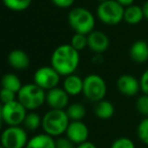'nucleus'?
<instances>
[{
	"mask_svg": "<svg viewBox=\"0 0 148 148\" xmlns=\"http://www.w3.org/2000/svg\"><path fill=\"white\" fill-rule=\"evenodd\" d=\"M79 63L80 52L74 49L70 44L58 46L51 55V66L64 77L75 73Z\"/></svg>",
	"mask_w": 148,
	"mask_h": 148,
	"instance_id": "1",
	"label": "nucleus"
},
{
	"mask_svg": "<svg viewBox=\"0 0 148 148\" xmlns=\"http://www.w3.org/2000/svg\"><path fill=\"white\" fill-rule=\"evenodd\" d=\"M70 123L66 110L50 109L42 118L43 132L52 137H60L66 133Z\"/></svg>",
	"mask_w": 148,
	"mask_h": 148,
	"instance_id": "2",
	"label": "nucleus"
},
{
	"mask_svg": "<svg viewBox=\"0 0 148 148\" xmlns=\"http://www.w3.org/2000/svg\"><path fill=\"white\" fill-rule=\"evenodd\" d=\"M47 91L35 82L25 83L17 92V101L29 112L37 111L46 103Z\"/></svg>",
	"mask_w": 148,
	"mask_h": 148,
	"instance_id": "3",
	"label": "nucleus"
},
{
	"mask_svg": "<svg viewBox=\"0 0 148 148\" xmlns=\"http://www.w3.org/2000/svg\"><path fill=\"white\" fill-rule=\"evenodd\" d=\"M68 23L75 33L88 35L95 31V17L85 7H73L68 13Z\"/></svg>",
	"mask_w": 148,
	"mask_h": 148,
	"instance_id": "4",
	"label": "nucleus"
},
{
	"mask_svg": "<svg viewBox=\"0 0 148 148\" xmlns=\"http://www.w3.org/2000/svg\"><path fill=\"white\" fill-rule=\"evenodd\" d=\"M125 7L117 0H106L97 7V16L101 23L107 25H117L124 21Z\"/></svg>",
	"mask_w": 148,
	"mask_h": 148,
	"instance_id": "5",
	"label": "nucleus"
},
{
	"mask_svg": "<svg viewBox=\"0 0 148 148\" xmlns=\"http://www.w3.org/2000/svg\"><path fill=\"white\" fill-rule=\"evenodd\" d=\"M108 86L106 80L99 74H88L83 78V95L91 103H99L105 99Z\"/></svg>",
	"mask_w": 148,
	"mask_h": 148,
	"instance_id": "6",
	"label": "nucleus"
},
{
	"mask_svg": "<svg viewBox=\"0 0 148 148\" xmlns=\"http://www.w3.org/2000/svg\"><path fill=\"white\" fill-rule=\"evenodd\" d=\"M27 110L17 99L2 103L0 109L1 120L6 126H21L27 115Z\"/></svg>",
	"mask_w": 148,
	"mask_h": 148,
	"instance_id": "7",
	"label": "nucleus"
},
{
	"mask_svg": "<svg viewBox=\"0 0 148 148\" xmlns=\"http://www.w3.org/2000/svg\"><path fill=\"white\" fill-rule=\"evenodd\" d=\"M29 139L23 126H7L1 133V146L4 148H25Z\"/></svg>",
	"mask_w": 148,
	"mask_h": 148,
	"instance_id": "8",
	"label": "nucleus"
},
{
	"mask_svg": "<svg viewBox=\"0 0 148 148\" xmlns=\"http://www.w3.org/2000/svg\"><path fill=\"white\" fill-rule=\"evenodd\" d=\"M61 75L50 66H42L38 68L34 74V82L46 91L57 87L60 83Z\"/></svg>",
	"mask_w": 148,
	"mask_h": 148,
	"instance_id": "9",
	"label": "nucleus"
},
{
	"mask_svg": "<svg viewBox=\"0 0 148 148\" xmlns=\"http://www.w3.org/2000/svg\"><path fill=\"white\" fill-rule=\"evenodd\" d=\"M65 135L75 145H79L88 141L89 129L86 124L82 121H70Z\"/></svg>",
	"mask_w": 148,
	"mask_h": 148,
	"instance_id": "10",
	"label": "nucleus"
},
{
	"mask_svg": "<svg viewBox=\"0 0 148 148\" xmlns=\"http://www.w3.org/2000/svg\"><path fill=\"white\" fill-rule=\"evenodd\" d=\"M70 95L64 90L63 87H54L47 91L46 95V103L50 109L66 110L69 106Z\"/></svg>",
	"mask_w": 148,
	"mask_h": 148,
	"instance_id": "11",
	"label": "nucleus"
},
{
	"mask_svg": "<svg viewBox=\"0 0 148 148\" xmlns=\"http://www.w3.org/2000/svg\"><path fill=\"white\" fill-rule=\"evenodd\" d=\"M117 88L119 92L126 97H135L141 91L140 80L131 74H123L117 79Z\"/></svg>",
	"mask_w": 148,
	"mask_h": 148,
	"instance_id": "12",
	"label": "nucleus"
},
{
	"mask_svg": "<svg viewBox=\"0 0 148 148\" xmlns=\"http://www.w3.org/2000/svg\"><path fill=\"white\" fill-rule=\"evenodd\" d=\"M87 47L95 54H103L109 49L110 39L101 31H92L87 35Z\"/></svg>",
	"mask_w": 148,
	"mask_h": 148,
	"instance_id": "13",
	"label": "nucleus"
},
{
	"mask_svg": "<svg viewBox=\"0 0 148 148\" xmlns=\"http://www.w3.org/2000/svg\"><path fill=\"white\" fill-rule=\"evenodd\" d=\"M7 62L14 70L23 71L27 70L29 66V57L23 50L14 49L7 56Z\"/></svg>",
	"mask_w": 148,
	"mask_h": 148,
	"instance_id": "14",
	"label": "nucleus"
},
{
	"mask_svg": "<svg viewBox=\"0 0 148 148\" xmlns=\"http://www.w3.org/2000/svg\"><path fill=\"white\" fill-rule=\"evenodd\" d=\"M62 87L70 97H77L83 91V78L75 73L70 74L65 76Z\"/></svg>",
	"mask_w": 148,
	"mask_h": 148,
	"instance_id": "15",
	"label": "nucleus"
},
{
	"mask_svg": "<svg viewBox=\"0 0 148 148\" xmlns=\"http://www.w3.org/2000/svg\"><path fill=\"white\" fill-rule=\"evenodd\" d=\"M130 57L135 63L143 64L148 60V44L143 40H137L130 48Z\"/></svg>",
	"mask_w": 148,
	"mask_h": 148,
	"instance_id": "16",
	"label": "nucleus"
},
{
	"mask_svg": "<svg viewBox=\"0 0 148 148\" xmlns=\"http://www.w3.org/2000/svg\"><path fill=\"white\" fill-rule=\"evenodd\" d=\"M25 148H56V140L46 133L37 134L29 138Z\"/></svg>",
	"mask_w": 148,
	"mask_h": 148,
	"instance_id": "17",
	"label": "nucleus"
},
{
	"mask_svg": "<svg viewBox=\"0 0 148 148\" xmlns=\"http://www.w3.org/2000/svg\"><path fill=\"white\" fill-rule=\"evenodd\" d=\"M144 18V13L142 6L132 4L130 6L125 7V12H124V21L130 25H138Z\"/></svg>",
	"mask_w": 148,
	"mask_h": 148,
	"instance_id": "18",
	"label": "nucleus"
},
{
	"mask_svg": "<svg viewBox=\"0 0 148 148\" xmlns=\"http://www.w3.org/2000/svg\"><path fill=\"white\" fill-rule=\"evenodd\" d=\"M93 113L95 117L101 120H109L115 114V106L107 99L99 101L95 105L93 108Z\"/></svg>",
	"mask_w": 148,
	"mask_h": 148,
	"instance_id": "19",
	"label": "nucleus"
},
{
	"mask_svg": "<svg viewBox=\"0 0 148 148\" xmlns=\"http://www.w3.org/2000/svg\"><path fill=\"white\" fill-rule=\"evenodd\" d=\"M1 86L17 93L23 86V83L15 73H5L1 79Z\"/></svg>",
	"mask_w": 148,
	"mask_h": 148,
	"instance_id": "20",
	"label": "nucleus"
},
{
	"mask_svg": "<svg viewBox=\"0 0 148 148\" xmlns=\"http://www.w3.org/2000/svg\"><path fill=\"white\" fill-rule=\"evenodd\" d=\"M66 113L70 121H82L86 115V109L82 103H74L66 108Z\"/></svg>",
	"mask_w": 148,
	"mask_h": 148,
	"instance_id": "21",
	"label": "nucleus"
},
{
	"mask_svg": "<svg viewBox=\"0 0 148 148\" xmlns=\"http://www.w3.org/2000/svg\"><path fill=\"white\" fill-rule=\"evenodd\" d=\"M42 118L36 111L27 112V115L23 121V126L27 131H37L42 127Z\"/></svg>",
	"mask_w": 148,
	"mask_h": 148,
	"instance_id": "22",
	"label": "nucleus"
},
{
	"mask_svg": "<svg viewBox=\"0 0 148 148\" xmlns=\"http://www.w3.org/2000/svg\"><path fill=\"white\" fill-rule=\"evenodd\" d=\"M3 4L11 11H25L31 6L33 0H2Z\"/></svg>",
	"mask_w": 148,
	"mask_h": 148,
	"instance_id": "23",
	"label": "nucleus"
},
{
	"mask_svg": "<svg viewBox=\"0 0 148 148\" xmlns=\"http://www.w3.org/2000/svg\"><path fill=\"white\" fill-rule=\"evenodd\" d=\"M70 45L76 49L77 51L81 52L87 47V35H83V34L75 33L72 36L71 40H70Z\"/></svg>",
	"mask_w": 148,
	"mask_h": 148,
	"instance_id": "24",
	"label": "nucleus"
},
{
	"mask_svg": "<svg viewBox=\"0 0 148 148\" xmlns=\"http://www.w3.org/2000/svg\"><path fill=\"white\" fill-rule=\"evenodd\" d=\"M137 137L145 145H148V117H144L137 126Z\"/></svg>",
	"mask_w": 148,
	"mask_h": 148,
	"instance_id": "25",
	"label": "nucleus"
},
{
	"mask_svg": "<svg viewBox=\"0 0 148 148\" xmlns=\"http://www.w3.org/2000/svg\"><path fill=\"white\" fill-rule=\"evenodd\" d=\"M136 110L144 117H148V95L142 93L136 101Z\"/></svg>",
	"mask_w": 148,
	"mask_h": 148,
	"instance_id": "26",
	"label": "nucleus"
},
{
	"mask_svg": "<svg viewBox=\"0 0 148 148\" xmlns=\"http://www.w3.org/2000/svg\"><path fill=\"white\" fill-rule=\"evenodd\" d=\"M110 148H136V146L130 138L119 137L114 140Z\"/></svg>",
	"mask_w": 148,
	"mask_h": 148,
	"instance_id": "27",
	"label": "nucleus"
},
{
	"mask_svg": "<svg viewBox=\"0 0 148 148\" xmlns=\"http://www.w3.org/2000/svg\"><path fill=\"white\" fill-rule=\"evenodd\" d=\"M0 97H1V101L2 103H10L15 99H17V93L12 90H9L6 88H1L0 91Z\"/></svg>",
	"mask_w": 148,
	"mask_h": 148,
	"instance_id": "28",
	"label": "nucleus"
},
{
	"mask_svg": "<svg viewBox=\"0 0 148 148\" xmlns=\"http://www.w3.org/2000/svg\"><path fill=\"white\" fill-rule=\"evenodd\" d=\"M56 148H76V145L66 136H60L56 139Z\"/></svg>",
	"mask_w": 148,
	"mask_h": 148,
	"instance_id": "29",
	"label": "nucleus"
},
{
	"mask_svg": "<svg viewBox=\"0 0 148 148\" xmlns=\"http://www.w3.org/2000/svg\"><path fill=\"white\" fill-rule=\"evenodd\" d=\"M139 80H140V85H141L142 93L148 95V68L142 73Z\"/></svg>",
	"mask_w": 148,
	"mask_h": 148,
	"instance_id": "30",
	"label": "nucleus"
},
{
	"mask_svg": "<svg viewBox=\"0 0 148 148\" xmlns=\"http://www.w3.org/2000/svg\"><path fill=\"white\" fill-rule=\"evenodd\" d=\"M55 6L59 8H69L74 4L75 0H51Z\"/></svg>",
	"mask_w": 148,
	"mask_h": 148,
	"instance_id": "31",
	"label": "nucleus"
},
{
	"mask_svg": "<svg viewBox=\"0 0 148 148\" xmlns=\"http://www.w3.org/2000/svg\"><path fill=\"white\" fill-rule=\"evenodd\" d=\"M76 148H97L95 144H93L90 141H86L84 143H81L79 145H76Z\"/></svg>",
	"mask_w": 148,
	"mask_h": 148,
	"instance_id": "32",
	"label": "nucleus"
},
{
	"mask_svg": "<svg viewBox=\"0 0 148 148\" xmlns=\"http://www.w3.org/2000/svg\"><path fill=\"white\" fill-rule=\"evenodd\" d=\"M117 1L120 4L123 5L124 7H127V6H130V5L134 4V1H135V0H117Z\"/></svg>",
	"mask_w": 148,
	"mask_h": 148,
	"instance_id": "33",
	"label": "nucleus"
},
{
	"mask_svg": "<svg viewBox=\"0 0 148 148\" xmlns=\"http://www.w3.org/2000/svg\"><path fill=\"white\" fill-rule=\"evenodd\" d=\"M142 9H143L144 18H145L146 21H148V0L143 3V5H142Z\"/></svg>",
	"mask_w": 148,
	"mask_h": 148,
	"instance_id": "34",
	"label": "nucleus"
},
{
	"mask_svg": "<svg viewBox=\"0 0 148 148\" xmlns=\"http://www.w3.org/2000/svg\"><path fill=\"white\" fill-rule=\"evenodd\" d=\"M97 1H99V2H103V1H106V0H97Z\"/></svg>",
	"mask_w": 148,
	"mask_h": 148,
	"instance_id": "35",
	"label": "nucleus"
},
{
	"mask_svg": "<svg viewBox=\"0 0 148 148\" xmlns=\"http://www.w3.org/2000/svg\"><path fill=\"white\" fill-rule=\"evenodd\" d=\"M0 148H4V147H2V146H1V147H0Z\"/></svg>",
	"mask_w": 148,
	"mask_h": 148,
	"instance_id": "36",
	"label": "nucleus"
}]
</instances>
